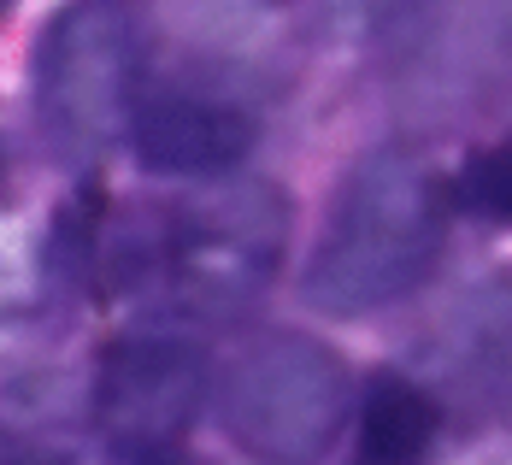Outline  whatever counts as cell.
Masks as SVG:
<instances>
[{
  "label": "cell",
  "mask_w": 512,
  "mask_h": 465,
  "mask_svg": "<svg viewBox=\"0 0 512 465\" xmlns=\"http://www.w3.org/2000/svg\"><path fill=\"white\" fill-rule=\"evenodd\" d=\"M395 83L430 118L512 95V0H401Z\"/></svg>",
  "instance_id": "8992f818"
},
{
  "label": "cell",
  "mask_w": 512,
  "mask_h": 465,
  "mask_svg": "<svg viewBox=\"0 0 512 465\" xmlns=\"http://www.w3.org/2000/svg\"><path fill=\"white\" fill-rule=\"evenodd\" d=\"M289 207L265 183H212L154 218V271L201 312H236L271 283Z\"/></svg>",
  "instance_id": "277c9868"
},
{
  "label": "cell",
  "mask_w": 512,
  "mask_h": 465,
  "mask_svg": "<svg viewBox=\"0 0 512 465\" xmlns=\"http://www.w3.org/2000/svg\"><path fill=\"white\" fill-rule=\"evenodd\" d=\"M218 413L230 442L259 465H318L348 418V365L318 336L265 330L230 360Z\"/></svg>",
  "instance_id": "7a4b0ae2"
},
{
  "label": "cell",
  "mask_w": 512,
  "mask_h": 465,
  "mask_svg": "<svg viewBox=\"0 0 512 465\" xmlns=\"http://www.w3.org/2000/svg\"><path fill=\"white\" fill-rule=\"evenodd\" d=\"M136 159L159 177H224L254 148V112L201 83H165L148 89L130 118Z\"/></svg>",
  "instance_id": "52a82bcc"
},
{
  "label": "cell",
  "mask_w": 512,
  "mask_h": 465,
  "mask_svg": "<svg viewBox=\"0 0 512 465\" xmlns=\"http://www.w3.org/2000/svg\"><path fill=\"white\" fill-rule=\"evenodd\" d=\"M436 430H442L436 401L401 371H377L359 401L354 465H424L436 448Z\"/></svg>",
  "instance_id": "ba28073f"
},
{
  "label": "cell",
  "mask_w": 512,
  "mask_h": 465,
  "mask_svg": "<svg viewBox=\"0 0 512 465\" xmlns=\"http://www.w3.org/2000/svg\"><path fill=\"white\" fill-rule=\"evenodd\" d=\"M442 230H448L442 177L412 148L383 142L342 171L301 271V295L336 318L389 307L430 277L442 254Z\"/></svg>",
  "instance_id": "6da1fadb"
},
{
  "label": "cell",
  "mask_w": 512,
  "mask_h": 465,
  "mask_svg": "<svg viewBox=\"0 0 512 465\" xmlns=\"http://www.w3.org/2000/svg\"><path fill=\"white\" fill-rule=\"evenodd\" d=\"M454 195H460L465 212L495 218V224H512V136L477 148V154H465Z\"/></svg>",
  "instance_id": "9c48e42d"
},
{
  "label": "cell",
  "mask_w": 512,
  "mask_h": 465,
  "mask_svg": "<svg viewBox=\"0 0 512 465\" xmlns=\"http://www.w3.org/2000/svg\"><path fill=\"white\" fill-rule=\"evenodd\" d=\"M30 106L59 159H101L136 118V42L118 0H71L36 42Z\"/></svg>",
  "instance_id": "3957f363"
},
{
  "label": "cell",
  "mask_w": 512,
  "mask_h": 465,
  "mask_svg": "<svg viewBox=\"0 0 512 465\" xmlns=\"http://www.w3.org/2000/svg\"><path fill=\"white\" fill-rule=\"evenodd\" d=\"M330 6H342V12H383V6H401V0H330Z\"/></svg>",
  "instance_id": "30bf717a"
},
{
  "label": "cell",
  "mask_w": 512,
  "mask_h": 465,
  "mask_svg": "<svg viewBox=\"0 0 512 465\" xmlns=\"http://www.w3.org/2000/svg\"><path fill=\"white\" fill-rule=\"evenodd\" d=\"M206 401V354L177 330H130L95 371V430L118 465H177Z\"/></svg>",
  "instance_id": "5b68a950"
}]
</instances>
